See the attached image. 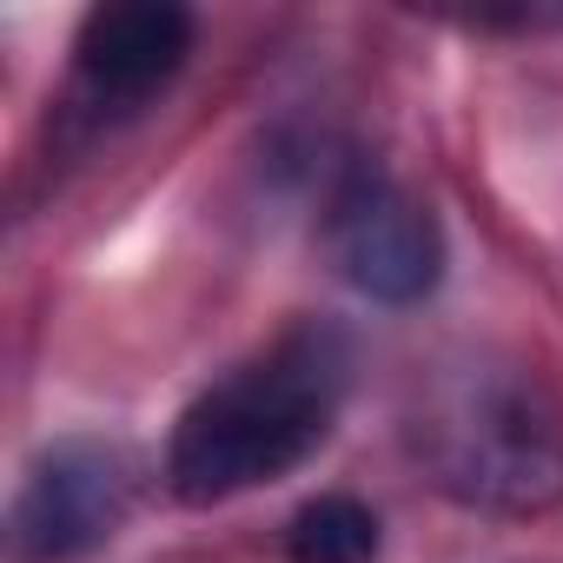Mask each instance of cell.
<instances>
[{
    "mask_svg": "<svg viewBox=\"0 0 563 563\" xmlns=\"http://www.w3.org/2000/svg\"><path fill=\"white\" fill-rule=\"evenodd\" d=\"M339 391H345V345L332 332L278 339L272 352H258L252 365H239L232 378H219L186 405L166 444L173 497L219 504L299 471L325 444Z\"/></svg>",
    "mask_w": 563,
    "mask_h": 563,
    "instance_id": "cell-1",
    "label": "cell"
},
{
    "mask_svg": "<svg viewBox=\"0 0 563 563\" xmlns=\"http://www.w3.org/2000/svg\"><path fill=\"white\" fill-rule=\"evenodd\" d=\"M418 451L431 477L477 510L530 517L563 497V411L517 365L451 372L418 418Z\"/></svg>",
    "mask_w": 563,
    "mask_h": 563,
    "instance_id": "cell-2",
    "label": "cell"
},
{
    "mask_svg": "<svg viewBox=\"0 0 563 563\" xmlns=\"http://www.w3.org/2000/svg\"><path fill=\"white\" fill-rule=\"evenodd\" d=\"M325 258L352 292L378 306H411L438 286L444 245L431 212L391 179V173H345L339 192L325 199Z\"/></svg>",
    "mask_w": 563,
    "mask_h": 563,
    "instance_id": "cell-3",
    "label": "cell"
},
{
    "mask_svg": "<svg viewBox=\"0 0 563 563\" xmlns=\"http://www.w3.org/2000/svg\"><path fill=\"white\" fill-rule=\"evenodd\" d=\"M133 504V471L113 444H54L34 457V471L14 490L8 510V543L21 563H67L120 530Z\"/></svg>",
    "mask_w": 563,
    "mask_h": 563,
    "instance_id": "cell-4",
    "label": "cell"
},
{
    "mask_svg": "<svg viewBox=\"0 0 563 563\" xmlns=\"http://www.w3.org/2000/svg\"><path fill=\"white\" fill-rule=\"evenodd\" d=\"M192 54V14L173 0H113L93 8L80 41H74V67L87 100L100 107H140L153 100Z\"/></svg>",
    "mask_w": 563,
    "mask_h": 563,
    "instance_id": "cell-5",
    "label": "cell"
},
{
    "mask_svg": "<svg viewBox=\"0 0 563 563\" xmlns=\"http://www.w3.org/2000/svg\"><path fill=\"white\" fill-rule=\"evenodd\" d=\"M286 556L292 563H372L378 556V517L339 490L312 497L286 530Z\"/></svg>",
    "mask_w": 563,
    "mask_h": 563,
    "instance_id": "cell-6",
    "label": "cell"
}]
</instances>
